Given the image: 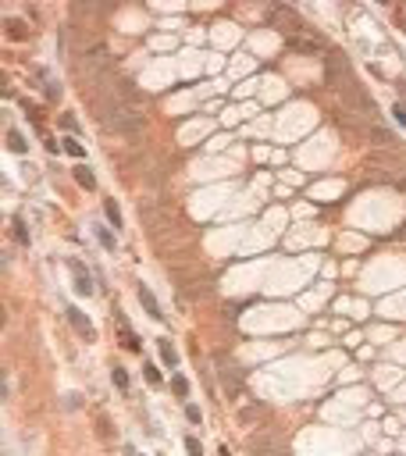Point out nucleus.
I'll return each mask as SVG.
<instances>
[{"mask_svg": "<svg viewBox=\"0 0 406 456\" xmlns=\"http://www.w3.org/2000/svg\"><path fill=\"white\" fill-rule=\"evenodd\" d=\"M103 125H107L111 132H122V135H132V132H139V125H143V118H139V111L135 107H125V103H107L103 107Z\"/></svg>", "mask_w": 406, "mask_h": 456, "instance_id": "1", "label": "nucleus"}, {"mask_svg": "<svg viewBox=\"0 0 406 456\" xmlns=\"http://www.w3.org/2000/svg\"><path fill=\"white\" fill-rule=\"evenodd\" d=\"M374 139H378L381 146H392V143H396V139H392V135H388V132H374Z\"/></svg>", "mask_w": 406, "mask_h": 456, "instance_id": "18", "label": "nucleus"}, {"mask_svg": "<svg viewBox=\"0 0 406 456\" xmlns=\"http://www.w3.org/2000/svg\"><path fill=\"white\" fill-rule=\"evenodd\" d=\"M160 357H164V363H171V367H175V349H171L168 339H160Z\"/></svg>", "mask_w": 406, "mask_h": 456, "instance_id": "12", "label": "nucleus"}, {"mask_svg": "<svg viewBox=\"0 0 406 456\" xmlns=\"http://www.w3.org/2000/svg\"><path fill=\"white\" fill-rule=\"evenodd\" d=\"M139 303H143V307H146V314L154 317V321H164V314H160V303L154 299V293H150L146 285H139Z\"/></svg>", "mask_w": 406, "mask_h": 456, "instance_id": "5", "label": "nucleus"}, {"mask_svg": "<svg viewBox=\"0 0 406 456\" xmlns=\"http://www.w3.org/2000/svg\"><path fill=\"white\" fill-rule=\"evenodd\" d=\"M75 182H79L82 189H96V178H93V171H89L86 164H79V168H75Z\"/></svg>", "mask_w": 406, "mask_h": 456, "instance_id": "7", "label": "nucleus"}, {"mask_svg": "<svg viewBox=\"0 0 406 456\" xmlns=\"http://www.w3.org/2000/svg\"><path fill=\"white\" fill-rule=\"evenodd\" d=\"M171 389H175V396H186V392H189V382H186L182 374H175V378H171Z\"/></svg>", "mask_w": 406, "mask_h": 456, "instance_id": "10", "label": "nucleus"}, {"mask_svg": "<svg viewBox=\"0 0 406 456\" xmlns=\"http://www.w3.org/2000/svg\"><path fill=\"white\" fill-rule=\"evenodd\" d=\"M68 271L75 275V289H79L82 296H93V278H89V271L82 261H75V257H68Z\"/></svg>", "mask_w": 406, "mask_h": 456, "instance_id": "3", "label": "nucleus"}, {"mask_svg": "<svg viewBox=\"0 0 406 456\" xmlns=\"http://www.w3.org/2000/svg\"><path fill=\"white\" fill-rule=\"evenodd\" d=\"M118 328H122V339H125V346L132 349V353H139V349H143V342L135 339V331L128 328V321H125V317H118Z\"/></svg>", "mask_w": 406, "mask_h": 456, "instance_id": "6", "label": "nucleus"}, {"mask_svg": "<svg viewBox=\"0 0 406 456\" xmlns=\"http://www.w3.org/2000/svg\"><path fill=\"white\" fill-rule=\"evenodd\" d=\"M285 43H289V50H296V54H321L324 50L321 39H310L303 33H289V36H285Z\"/></svg>", "mask_w": 406, "mask_h": 456, "instance_id": "2", "label": "nucleus"}, {"mask_svg": "<svg viewBox=\"0 0 406 456\" xmlns=\"http://www.w3.org/2000/svg\"><path fill=\"white\" fill-rule=\"evenodd\" d=\"M186 417H189L192 424H196V421H200V410H196V406H186Z\"/></svg>", "mask_w": 406, "mask_h": 456, "instance_id": "21", "label": "nucleus"}, {"mask_svg": "<svg viewBox=\"0 0 406 456\" xmlns=\"http://www.w3.org/2000/svg\"><path fill=\"white\" fill-rule=\"evenodd\" d=\"M64 314H68V325H71L75 331H79V335H82V339H93V325H89V321H86V314H82L79 307H68Z\"/></svg>", "mask_w": 406, "mask_h": 456, "instance_id": "4", "label": "nucleus"}, {"mask_svg": "<svg viewBox=\"0 0 406 456\" xmlns=\"http://www.w3.org/2000/svg\"><path fill=\"white\" fill-rule=\"evenodd\" d=\"M143 378H146L150 385H160V371L154 367V363H146V367H143Z\"/></svg>", "mask_w": 406, "mask_h": 456, "instance_id": "11", "label": "nucleus"}, {"mask_svg": "<svg viewBox=\"0 0 406 456\" xmlns=\"http://www.w3.org/2000/svg\"><path fill=\"white\" fill-rule=\"evenodd\" d=\"M4 139H7V146L14 150V154H25V139H22V132H14V129H7V135H4Z\"/></svg>", "mask_w": 406, "mask_h": 456, "instance_id": "8", "label": "nucleus"}, {"mask_svg": "<svg viewBox=\"0 0 406 456\" xmlns=\"http://www.w3.org/2000/svg\"><path fill=\"white\" fill-rule=\"evenodd\" d=\"M96 235H100V242H103V246H107V250H114V235L107 232V228H100V232H96Z\"/></svg>", "mask_w": 406, "mask_h": 456, "instance_id": "16", "label": "nucleus"}, {"mask_svg": "<svg viewBox=\"0 0 406 456\" xmlns=\"http://www.w3.org/2000/svg\"><path fill=\"white\" fill-rule=\"evenodd\" d=\"M114 385L122 389V392H128V374H125V367H114Z\"/></svg>", "mask_w": 406, "mask_h": 456, "instance_id": "13", "label": "nucleus"}, {"mask_svg": "<svg viewBox=\"0 0 406 456\" xmlns=\"http://www.w3.org/2000/svg\"><path fill=\"white\" fill-rule=\"evenodd\" d=\"M392 114H396L399 125H406V107H403V103H396V111H392Z\"/></svg>", "mask_w": 406, "mask_h": 456, "instance_id": "20", "label": "nucleus"}, {"mask_svg": "<svg viewBox=\"0 0 406 456\" xmlns=\"http://www.w3.org/2000/svg\"><path fill=\"white\" fill-rule=\"evenodd\" d=\"M7 33L22 39V36H25V25H22V22H11V18H7Z\"/></svg>", "mask_w": 406, "mask_h": 456, "instance_id": "15", "label": "nucleus"}, {"mask_svg": "<svg viewBox=\"0 0 406 456\" xmlns=\"http://www.w3.org/2000/svg\"><path fill=\"white\" fill-rule=\"evenodd\" d=\"M186 449H189L192 456H200V453H203V449H200V442H196V438H186Z\"/></svg>", "mask_w": 406, "mask_h": 456, "instance_id": "19", "label": "nucleus"}, {"mask_svg": "<svg viewBox=\"0 0 406 456\" xmlns=\"http://www.w3.org/2000/svg\"><path fill=\"white\" fill-rule=\"evenodd\" d=\"M61 125H64L68 132H79V121H75L71 114H61Z\"/></svg>", "mask_w": 406, "mask_h": 456, "instance_id": "17", "label": "nucleus"}, {"mask_svg": "<svg viewBox=\"0 0 406 456\" xmlns=\"http://www.w3.org/2000/svg\"><path fill=\"white\" fill-rule=\"evenodd\" d=\"M103 210H107V221H111L114 228H122V210H118V203H114V200L103 203Z\"/></svg>", "mask_w": 406, "mask_h": 456, "instance_id": "9", "label": "nucleus"}, {"mask_svg": "<svg viewBox=\"0 0 406 456\" xmlns=\"http://www.w3.org/2000/svg\"><path fill=\"white\" fill-rule=\"evenodd\" d=\"M64 150H68L71 157H82V154H86V150H82V143H75V139H64Z\"/></svg>", "mask_w": 406, "mask_h": 456, "instance_id": "14", "label": "nucleus"}]
</instances>
